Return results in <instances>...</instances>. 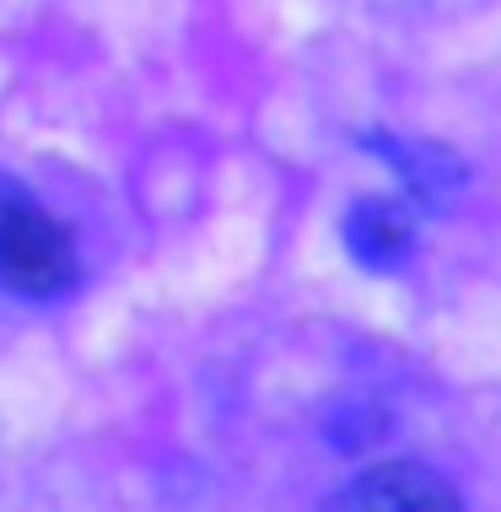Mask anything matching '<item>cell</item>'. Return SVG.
Here are the masks:
<instances>
[{"label":"cell","instance_id":"cell-1","mask_svg":"<svg viewBox=\"0 0 501 512\" xmlns=\"http://www.w3.org/2000/svg\"><path fill=\"white\" fill-rule=\"evenodd\" d=\"M81 281L76 238L33 189L0 178V286L27 302H54Z\"/></svg>","mask_w":501,"mask_h":512},{"label":"cell","instance_id":"cell-2","mask_svg":"<svg viewBox=\"0 0 501 512\" xmlns=\"http://www.w3.org/2000/svg\"><path fill=\"white\" fill-rule=\"evenodd\" d=\"M324 512H464V502L431 464L388 459L345 480L324 502Z\"/></svg>","mask_w":501,"mask_h":512},{"label":"cell","instance_id":"cell-3","mask_svg":"<svg viewBox=\"0 0 501 512\" xmlns=\"http://www.w3.org/2000/svg\"><path fill=\"white\" fill-rule=\"evenodd\" d=\"M345 243H351V254L372 270L405 265L410 248H415V211L405 200H383V195L356 200L351 216H345Z\"/></svg>","mask_w":501,"mask_h":512},{"label":"cell","instance_id":"cell-4","mask_svg":"<svg viewBox=\"0 0 501 512\" xmlns=\"http://www.w3.org/2000/svg\"><path fill=\"white\" fill-rule=\"evenodd\" d=\"M372 146L394 162L399 178H405L426 205H442L458 184H464V168H458L448 151H437V146H405V141H372Z\"/></svg>","mask_w":501,"mask_h":512}]
</instances>
